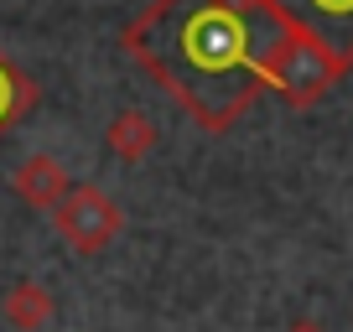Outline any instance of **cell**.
I'll return each instance as SVG.
<instances>
[{"instance_id": "cell-6", "label": "cell", "mask_w": 353, "mask_h": 332, "mask_svg": "<svg viewBox=\"0 0 353 332\" xmlns=\"http://www.w3.org/2000/svg\"><path fill=\"white\" fill-rule=\"evenodd\" d=\"M291 332H322V327H317V322H296Z\"/></svg>"}, {"instance_id": "cell-4", "label": "cell", "mask_w": 353, "mask_h": 332, "mask_svg": "<svg viewBox=\"0 0 353 332\" xmlns=\"http://www.w3.org/2000/svg\"><path fill=\"white\" fill-rule=\"evenodd\" d=\"M26 99H32V89L11 73V63H0V130H6V125L26 110Z\"/></svg>"}, {"instance_id": "cell-5", "label": "cell", "mask_w": 353, "mask_h": 332, "mask_svg": "<svg viewBox=\"0 0 353 332\" xmlns=\"http://www.w3.org/2000/svg\"><path fill=\"white\" fill-rule=\"evenodd\" d=\"M37 296H42V291H16V322H32L37 317V307H42Z\"/></svg>"}, {"instance_id": "cell-1", "label": "cell", "mask_w": 353, "mask_h": 332, "mask_svg": "<svg viewBox=\"0 0 353 332\" xmlns=\"http://www.w3.org/2000/svg\"><path fill=\"white\" fill-rule=\"evenodd\" d=\"M291 37L296 21L276 0H151L125 26L135 63L151 68L203 130H229L250 110Z\"/></svg>"}, {"instance_id": "cell-2", "label": "cell", "mask_w": 353, "mask_h": 332, "mask_svg": "<svg viewBox=\"0 0 353 332\" xmlns=\"http://www.w3.org/2000/svg\"><path fill=\"white\" fill-rule=\"evenodd\" d=\"M276 6L307 37H317L332 57L353 63V0H276Z\"/></svg>"}, {"instance_id": "cell-3", "label": "cell", "mask_w": 353, "mask_h": 332, "mask_svg": "<svg viewBox=\"0 0 353 332\" xmlns=\"http://www.w3.org/2000/svg\"><path fill=\"white\" fill-rule=\"evenodd\" d=\"M57 223H63V234H73L83 249H94L104 234H114V223H120V218H114L110 203H99L94 192H83V198H78V203H73V208H68Z\"/></svg>"}]
</instances>
